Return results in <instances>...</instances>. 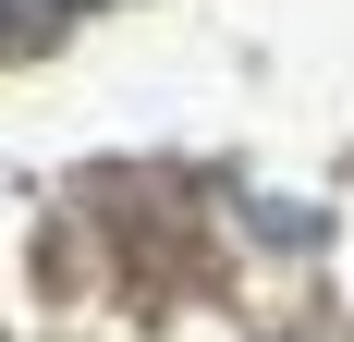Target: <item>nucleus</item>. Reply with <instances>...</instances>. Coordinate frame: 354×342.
<instances>
[{"label": "nucleus", "mask_w": 354, "mask_h": 342, "mask_svg": "<svg viewBox=\"0 0 354 342\" xmlns=\"http://www.w3.org/2000/svg\"><path fill=\"white\" fill-rule=\"evenodd\" d=\"M62 25H73V0H0V62L12 49H49Z\"/></svg>", "instance_id": "f257e3e1"}]
</instances>
